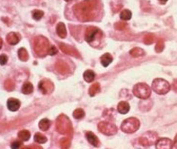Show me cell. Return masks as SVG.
Wrapping results in <instances>:
<instances>
[{
	"mask_svg": "<svg viewBox=\"0 0 177 149\" xmlns=\"http://www.w3.org/2000/svg\"><path fill=\"white\" fill-rule=\"evenodd\" d=\"M153 89L160 95L167 94L171 89V85L168 84V82L162 78H157L154 79L153 82Z\"/></svg>",
	"mask_w": 177,
	"mask_h": 149,
	"instance_id": "7",
	"label": "cell"
},
{
	"mask_svg": "<svg viewBox=\"0 0 177 149\" xmlns=\"http://www.w3.org/2000/svg\"><path fill=\"white\" fill-rule=\"evenodd\" d=\"M38 88L40 91L43 94H50L53 91L54 86L53 84V82L49 79H43L39 82L38 84Z\"/></svg>",
	"mask_w": 177,
	"mask_h": 149,
	"instance_id": "10",
	"label": "cell"
},
{
	"mask_svg": "<svg viewBox=\"0 0 177 149\" xmlns=\"http://www.w3.org/2000/svg\"><path fill=\"white\" fill-rule=\"evenodd\" d=\"M50 47L49 40L44 36H37L33 40V49L39 57L46 56V54H48Z\"/></svg>",
	"mask_w": 177,
	"mask_h": 149,
	"instance_id": "4",
	"label": "cell"
},
{
	"mask_svg": "<svg viewBox=\"0 0 177 149\" xmlns=\"http://www.w3.org/2000/svg\"><path fill=\"white\" fill-rule=\"evenodd\" d=\"M154 39H155V36L153 34H149L144 37V43L146 45H150V44H153L154 42Z\"/></svg>",
	"mask_w": 177,
	"mask_h": 149,
	"instance_id": "31",
	"label": "cell"
},
{
	"mask_svg": "<svg viewBox=\"0 0 177 149\" xmlns=\"http://www.w3.org/2000/svg\"><path fill=\"white\" fill-rule=\"evenodd\" d=\"M20 40V37L18 34H16L15 32H10L9 34L7 35V41L10 45H16Z\"/></svg>",
	"mask_w": 177,
	"mask_h": 149,
	"instance_id": "18",
	"label": "cell"
},
{
	"mask_svg": "<svg viewBox=\"0 0 177 149\" xmlns=\"http://www.w3.org/2000/svg\"><path fill=\"white\" fill-rule=\"evenodd\" d=\"M117 110L121 114H127L130 111V105L127 102L122 101V102H120L119 104H118Z\"/></svg>",
	"mask_w": 177,
	"mask_h": 149,
	"instance_id": "17",
	"label": "cell"
},
{
	"mask_svg": "<svg viewBox=\"0 0 177 149\" xmlns=\"http://www.w3.org/2000/svg\"><path fill=\"white\" fill-rule=\"evenodd\" d=\"M100 60H101V64H102L105 68H107L108 66L112 62V57L109 53H105L104 55L101 56Z\"/></svg>",
	"mask_w": 177,
	"mask_h": 149,
	"instance_id": "19",
	"label": "cell"
},
{
	"mask_svg": "<svg viewBox=\"0 0 177 149\" xmlns=\"http://www.w3.org/2000/svg\"><path fill=\"white\" fill-rule=\"evenodd\" d=\"M172 148H175V149H177V135L175 136V139H174V142H173V145H172Z\"/></svg>",
	"mask_w": 177,
	"mask_h": 149,
	"instance_id": "40",
	"label": "cell"
},
{
	"mask_svg": "<svg viewBox=\"0 0 177 149\" xmlns=\"http://www.w3.org/2000/svg\"><path fill=\"white\" fill-rule=\"evenodd\" d=\"M57 48H56V47H54V46H50V48H49V51H48V54L49 55H55L56 53H57Z\"/></svg>",
	"mask_w": 177,
	"mask_h": 149,
	"instance_id": "36",
	"label": "cell"
},
{
	"mask_svg": "<svg viewBox=\"0 0 177 149\" xmlns=\"http://www.w3.org/2000/svg\"><path fill=\"white\" fill-rule=\"evenodd\" d=\"M158 140V134L154 131H148L139 138V143L142 146L149 147L155 144Z\"/></svg>",
	"mask_w": 177,
	"mask_h": 149,
	"instance_id": "8",
	"label": "cell"
},
{
	"mask_svg": "<svg viewBox=\"0 0 177 149\" xmlns=\"http://www.w3.org/2000/svg\"><path fill=\"white\" fill-rule=\"evenodd\" d=\"M7 62H8V57H7V55H5V54L0 55V64H1V65H5V64H7Z\"/></svg>",
	"mask_w": 177,
	"mask_h": 149,
	"instance_id": "37",
	"label": "cell"
},
{
	"mask_svg": "<svg viewBox=\"0 0 177 149\" xmlns=\"http://www.w3.org/2000/svg\"><path fill=\"white\" fill-rule=\"evenodd\" d=\"M18 57H19V59L21 61H27L28 60V58H29V54L26 51V48H21L19 51H18Z\"/></svg>",
	"mask_w": 177,
	"mask_h": 149,
	"instance_id": "26",
	"label": "cell"
},
{
	"mask_svg": "<svg viewBox=\"0 0 177 149\" xmlns=\"http://www.w3.org/2000/svg\"><path fill=\"white\" fill-rule=\"evenodd\" d=\"M83 77H84V80H85L86 82L90 83V82H92V81L94 80L95 74H94V72L92 71V70L88 69V70H86L85 72H84V74H83Z\"/></svg>",
	"mask_w": 177,
	"mask_h": 149,
	"instance_id": "20",
	"label": "cell"
},
{
	"mask_svg": "<svg viewBox=\"0 0 177 149\" xmlns=\"http://www.w3.org/2000/svg\"><path fill=\"white\" fill-rule=\"evenodd\" d=\"M35 142L38 144H45L47 142V138L41 133H35Z\"/></svg>",
	"mask_w": 177,
	"mask_h": 149,
	"instance_id": "27",
	"label": "cell"
},
{
	"mask_svg": "<svg viewBox=\"0 0 177 149\" xmlns=\"http://www.w3.org/2000/svg\"><path fill=\"white\" fill-rule=\"evenodd\" d=\"M98 129L102 134L108 135V136H112L117 133V126L114 123L112 122H100L98 123Z\"/></svg>",
	"mask_w": 177,
	"mask_h": 149,
	"instance_id": "9",
	"label": "cell"
},
{
	"mask_svg": "<svg viewBox=\"0 0 177 149\" xmlns=\"http://www.w3.org/2000/svg\"><path fill=\"white\" fill-rule=\"evenodd\" d=\"M140 127V122L137 118L131 117L123 121L121 125V130L125 133L131 134L137 131Z\"/></svg>",
	"mask_w": 177,
	"mask_h": 149,
	"instance_id": "5",
	"label": "cell"
},
{
	"mask_svg": "<svg viewBox=\"0 0 177 149\" xmlns=\"http://www.w3.org/2000/svg\"><path fill=\"white\" fill-rule=\"evenodd\" d=\"M128 25L127 23H124V22H117L114 24V28L117 30H124L125 29H127Z\"/></svg>",
	"mask_w": 177,
	"mask_h": 149,
	"instance_id": "35",
	"label": "cell"
},
{
	"mask_svg": "<svg viewBox=\"0 0 177 149\" xmlns=\"http://www.w3.org/2000/svg\"><path fill=\"white\" fill-rule=\"evenodd\" d=\"M155 145H156V148H158V149H171L173 143L170 139L163 138V139L157 140Z\"/></svg>",
	"mask_w": 177,
	"mask_h": 149,
	"instance_id": "11",
	"label": "cell"
},
{
	"mask_svg": "<svg viewBox=\"0 0 177 149\" xmlns=\"http://www.w3.org/2000/svg\"><path fill=\"white\" fill-rule=\"evenodd\" d=\"M103 37V32L100 29L96 27H89L85 32V40L91 46V47H97Z\"/></svg>",
	"mask_w": 177,
	"mask_h": 149,
	"instance_id": "3",
	"label": "cell"
},
{
	"mask_svg": "<svg viewBox=\"0 0 177 149\" xmlns=\"http://www.w3.org/2000/svg\"><path fill=\"white\" fill-rule=\"evenodd\" d=\"M73 12L78 20L90 21L94 19L97 12H100V2L99 0H84L73 7Z\"/></svg>",
	"mask_w": 177,
	"mask_h": 149,
	"instance_id": "1",
	"label": "cell"
},
{
	"mask_svg": "<svg viewBox=\"0 0 177 149\" xmlns=\"http://www.w3.org/2000/svg\"><path fill=\"white\" fill-rule=\"evenodd\" d=\"M59 48H60L61 51L64 52V53H67V54H70V55H72V56H75L79 58L80 55H79V52L75 49L74 48L69 46V45H66V44H63V43H60L59 44Z\"/></svg>",
	"mask_w": 177,
	"mask_h": 149,
	"instance_id": "12",
	"label": "cell"
},
{
	"mask_svg": "<svg viewBox=\"0 0 177 149\" xmlns=\"http://www.w3.org/2000/svg\"><path fill=\"white\" fill-rule=\"evenodd\" d=\"M99 91H100V85L98 84V83H94V84H92L90 86V87L89 88V94L91 97L95 96Z\"/></svg>",
	"mask_w": 177,
	"mask_h": 149,
	"instance_id": "21",
	"label": "cell"
},
{
	"mask_svg": "<svg viewBox=\"0 0 177 149\" xmlns=\"http://www.w3.org/2000/svg\"><path fill=\"white\" fill-rule=\"evenodd\" d=\"M55 69L59 73H61V74H66V73L69 72L68 65L66 64V62H64L62 60H59L55 63Z\"/></svg>",
	"mask_w": 177,
	"mask_h": 149,
	"instance_id": "14",
	"label": "cell"
},
{
	"mask_svg": "<svg viewBox=\"0 0 177 149\" xmlns=\"http://www.w3.org/2000/svg\"><path fill=\"white\" fill-rule=\"evenodd\" d=\"M56 130L62 135L71 137L73 133V128L71 120L66 115L61 114L56 120Z\"/></svg>",
	"mask_w": 177,
	"mask_h": 149,
	"instance_id": "2",
	"label": "cell"
},
{
	"mask_svg": "<svg viewBox=\"0 0 177 149\" xmlns=\"http://www.w3.org/2000/svg\"><path fill=\"white\" fill-rule=\"evenodd\" d=\"M33 91V87L30 82H26L22 87V92L24 94H31Z\"/></svg>",
	"mask_w": 177,
	"mask_h": 149,
	"instance_id": "23",
	"label": "cell"
},
{
	"mask_svg": "<svg viewBox=\"0 0 177 149\" xmlns=\"http://www.w3.org/2000/svg\"><path fill=\"white\" fill-rule=\"evenodd\" d=\"M86 138H87V140H88V142L92 145V146H99V144H100V143H99V140H98V138L92 133V132H90V131H87L86 132Z\"/></svg>",
	"mask_w": 177,
	"mask_h": 149,
	"instance_id": "15",
	"label": "cell"
},
{
	"mask_svg": "<svg viewBox=\"0 0 177 149\" xmlns=\"http://www.w3.org/2000/svg\"><path fill=\"white\" fill-rule=\"evenodd\" d=\"M21 145H22V143H21V142H19V140H15L14 143L12 144L11 147H12V148H20Z\"/></svg>",
	"mask_w": 177,
	"mask_h": 149,
	"instance_id": "38",
	"label": "cell"
},
{
	"mask_svg": "<svg viewBox=\"0 0 177 149\" xmlns=\"http://www.w3.org/2000/svg\"><path fill=\"white\" fill-rule=\"evenodd\" d=\"M172 88L175 90V91H177V79L174 80V82H173V84H172Z\"/></svg>",
	"mask_w": 177,
	"mask_h": 149,
	"instance_id": "39",
	"label": "cell"
},
{
	"mask_svg": "<svg viewBox=\"0 0 177 149\" xmlns=\"http://www.w3.org/2000/svg\"><path fill=\"white\" fill-rule=\"evenodd\" d=\"M164 48H165L164 41H163L162 39H159V40L157 41L156 46H155V51H157V52H162Z\"/></svg>",
	"mask_w": 177,
	"mask_h": 149,
	"instance_id": "33",
	"label": "cell"
},
{
	"mask_svg": "<svg viewBox=\"0 0 177 149\" xmlns=\"http://www.w3.org/2000/svg\"><path fill=\"white\" fill-rule=\"evenodd\" d=\"M4 87H5V89L8 90V91H13V90L14 89V83L12 80L9 79V80H7L5 82Z\"/></svg>",
	"mask_w": 177,
	"mask_h": 149,
	"instance_id": "32",
	"label": "cell"
},
{
	"mask_svg": "<svg viewBox=\"0 0 177 149\" xmlns=\"http://www.w3.org/2000/svg\"><path fill=\"white\" fill-rule=\"evenodd\" d=\"M56 32H57L58 36L60 37V38H65L67 36V30H66V26H65L64 23L60 22V23L57 24Z\"/></svg>",
	"mask_w": 177,
	"mask_h": 149,
	"instance_id": "16",
	"label": "cell"
},
{
	"mask_svg": "<svg viewBox=\"0 0 177 149\" xmlns=\"http://www.w3.org/2000/svg\"><path fill=\"white\" fill-rule=\"evenodd\" d=\"M50 122L48 119H42V120L39 122V123H38L39 128H40L41 130H43V131L48 130L49 127H50Z\"/></svg>",
	"mask_w": 177,
	"mask_h": 149,
	"instance_id": "24",
	"label": "cell"
},
{
	"mask_svg": "<svg viewBox=\"0 0 177 149\" xmlns=\"http://www.w3.org/2000/svg\"><path fill=\"white\" fill-rule=\"evenodd\" d=\"M131 11H129V10H124V11H122V12L120 13V17H121V19L122 20H130L131 18Z\"/></svg>",
	"mask_w": 177,
	"mask_h": 149,
	"instance_id": "28",
	"label": "cell"
},
{
	"mask_svg": "<svg viewBox=\"0 0 177 149\" xmlns=\"http://www.w3.org/2000/svg\"><path fill=\"white\" fill-rule=\"evenodd\" d=\"M7 106L11 111H17L20 107V102L17 100V99L10 98L7 102Z\"/></svg>",
	"mask_w": 177,
	"mask_h": 149,
	"instance_id": "13",
	"label": "cell"
},
{
	"mask_svg": "<svg viewBox=\"0 0 177 149\" xmlns=\"http://www.w3.org/2000/svg\"><path fill=\"white\" fill-rule=\"evenodd\" d=\"M84 116H85V112H84V110L81 109V108H77V109H75L73 111V117L75 119L80 120L84 117Z\"/></svg>",
	"mask_w": 177,
	"mask_h": 149,
	"instance_id": "30",
	"label": "cell"
},
{
	"mask_svg": "<svg viewBox=\"0 0 177 149\" xmlns=\"http://www.w3.org/2000/svg\"><path fill=\"white\" fill-rule=\"evenodd\" d=\"M44 15V12L42 11H39V10H35L32 12V18L35 20H40L42 17H43Z\"/></svg>",
	"mask_w": 177,
	"mask_h": 149,
	"instance_id": "34",
	"label": "cell"
},
{
	"mask_svg": "<svg viewBox=\"0 0 177 149\" xmlns=\"http://www.w3.org/2000/svg\"><path fill=\"white\" fill-rule=\"evenodd\" d=\"M65 1H67V2H70V1H72V0H65Z\"/></svg>",
	"mask_w": 177,
	"mask_h": 149,
	"instance_id": "43",
	"label": "cell"
},
{
	"mask_svg": "<svg viewBox=\"0 0 177 149\" xmlns=\"http://www.w3.org/2000/svg\"><path fill=\"white\" fill-rule=\"evenodd\" d=\"M2 45H3V40L0 38V49H1V48H2Z\"/></svg>",
	"mask_w": 177,
	"mask_h": 149,
	"instance_id": "41",
	"label": "cell"
},
{
	"mask_svg": "<svg viewBox=\"0 0 177 149\" xmlns=\"http://www.w3.org/2000/svg\"><path fill=\"white\" fill-rule=\"evenodd\" d=\"M31 137V133L30 131L28 130H21L18 132V138L23 140V142H26V140H28Z\"/></svg>",
	"mask_w": 177,
	"mask_h": 149,
	"instance_id": "25",
	"label": "cell"
},
{
	"mask_svg": "<svg viewBox=\"0 0 177 149\" xmlns=\"http://www.w3.org/2000/svg\"><path fill=\"white\" fill-rule=\"evenodd\" d=\"M159 1H160V3H161V4H165L168 1V0H159Z\"/></svg>",
	"mask_w": 177,
	"mask_h": 149,
	"instance_id": "42",
	"label": "cell"
},
{
	"mask_svg": "<svg viewBox=\"0 0 177 149\" xmlns=\"http://www.w3.org/2000/svg\"><path fill=\"white\" fill-rule=\"evenodd\" d=\"M71 145V139L70 137H65L60 140V146L61 148H69Z\"/></svg>",
	"mask_w": 177,
	"mask_h": 149,
	"instance_id": "29",
	"label": "cell"
},
{
	"mask_svg": "<svg viewBox=\"0 0 177 149\" xmlns=\"http://www.w3.org/2000/svg\"><path fill=\"white\" fill-rule=\"evenodd\" d=\"M130 54L132 57H140V56L145 55V51L144 49H142L141 48H134L131 49Z\"/></svg>",
	"mask_w": 177,
	"mask_h": 149,
	"instance_id": "22",
	"label": "cell"
},
{
	"mask_svg": "<svg viewBox=\"0 0 177 149\" xmlns=\"http://www.w3.org/2000/svg\"><path fill=\"white\" fill-rule=\"evenodd\" d=\"M132 92L134 96H136L140 99H143V100H146V99L149 98L151 94V89L147 84L139 83V84H136L133 87Z\"/></svg>",
	"mask_w": 177,
	"mask_h": 149,
	"instance_id": "6",
	"label": "cell"
}]
</instances>
